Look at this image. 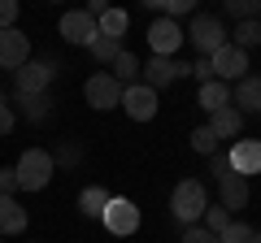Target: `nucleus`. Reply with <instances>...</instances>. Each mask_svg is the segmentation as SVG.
<instances>
[{
	"instance_id": "f257e3e1",
	"label": "nucleus",
	"mask_w": 261,
	"mask_h": 243,
	"mask_svg": "<svg viewBox=\"0 0 261 243\" xmlns=\"http://www.w3.org/2000/svg\"><path fill=\"white\" fill-rule=\"evenodd\" d=\"M53 169H57L53 152L27 148V152H22V161L13 165V174H18V191H44L48 183H53Z\"/></svg>"
},
{
	"instance_id": "f03ea898",
	"label": "nucleus",
	"mask_w": 261,
	"mask_h": 243,
	"mask_svg": "<svg viewBox=\"0 0 261 243\" xmlns=\"http://www.w3.org/2000/svg\"><path fill=\"white\" fill-rule=\"evenodd\" d=\"M209 208V196H205V183H196V178H183L170 196V213L178 217L183 226H196V217H205Z\"/></svg>"
},
{
	"instance_id": "7ed1b4c3",
	"label": "nucleus",
	"mask_w": 261,
	"mask_h": 243,
	"mask_svg": "<svg viewBox=\"0 0 261 243\" xmlns=\"http://www.w3.org/2000/svg\"><path fill=\"white\" fill-rule=\"evenodd\" d=\"M183 35L192 39V48L200 56H214L218 48H226V31H222V18H218V13H192V22H187Z\"/></svg>"
},
{
	"instance_id": "20e7f679",
	"label": "nucleus",
	"mask_w": 261,
	"mask_h": 243,
	"mask_svg": "<svg viewBox=\"0 0 261 243\" xmlns=\"http://www.w3.org/2000/svg\"><path fill=\"white\" fill-rule=\"evenodd\" d=\"M187 74H192L187 61H174V56H148V66L140 70V83L152 87V92H161V87L178 83V78H187Z\"/></svg>"
},
{
	"instance_id": "39448f33",
	"label": "nucleus",
	"mask_w": 261,
	"mask_h": 243,
	"mask_svg": "<svg viewBox=\"0 0 261 243\" xmlns=\"http://www.w3.org/2000/svg\"><path fill=\"white\" fill-rule=\"evenodd\" d=\"M53 74H57V61H48V56L44 61H27L22 70H13V92L18 96H44Z\"/></svg>"
},
{
	"instance_id": "423d86ee",
	"label": "nucleus",
	"mask_w": 261,
	"mask_h": 243,
	"mask_svg": "<svg viewBox=\"0 0 261 243\" xmlns=\"http://www.w3.org/2000/svg\"><path fill=\"white\" fill-rule=\"evenodd\" d=\"M96 35H100V26H96V18H92L87 9H70V13H61V39H65V44L92 48Z\"/></svg>"
},
{
	"instance_id": "0eeeda50",
	"label": "nucleus",
	"mask_w": 261,
	"mask_h": 243,
	"mask_svg": "<svg viewBox=\"0 0 261 243\" xmlns=\"http://www.w3.org/2000/svg\"><path fill=\"white\" fill-rule=\"evenodd\" d=\"M122 92H126V87H122L109 70H100V74H92L83 83V96H87L92 109H113V104H122Z\"/></svg>"
},
{
	"instance_id": "6e6552de",
	"label": "nucleus",
	"mask_w": 261,
	"mask_h": 243,
	"mask_svg": "<svg viewBox=\"0 0 261 243\" xmlns=\"http://www.w3.org/2000/svg\"><path fill=\"white\" fill-rule=\"evenodd\" d=\"M209 66H214L218 83H240V78H248V52H240L235 44H226V48H218V52L209 56Z\"/></svg>"
},
{
	"instance_id": "1a4fd4ad",
	"label": "nucleus",
	"mask_w": 261,
	"mask_h": 243,
	"mask_svg": "<svg viewBox=\"0 0 261 243\" xmlns=\"http://www.w3.org/2000/svg\"><path fill=\"white\" fill-rule=\"evenodd\" d=\"M183 26H178L174 18H157V22H148V48H152V56H174L178 48H183Z\"/></svg>"
},
{
	"instance_id": "9d476101",
	"label": "nucleus",
	"mask_w": 261,
	"mask_h": 243,
	"mask_svg": "<svg viewBox=\"0 0 261 243\" xmlns=\"http://www.w3.org/2000/svg\"><path fill=\"white\" fill-rule=\"evenodd\" d=\"M100 222L109 226V234H135L140 230V208L130 204V200H122V196H109Z\"/></svg>"
},
{
	"instance_id": "9b49d317",
	"label": "nucleus",
	"mask_w": 261,
	"mask_h": 243,
	"mask_svg": "<svg viewBox=\"0 0 261 243\" xmlns=\"http://www.w3.org/2000/svg\"><path fill=\"white\" fill-rule=\"evenodd\" d=\"M27 61H31V39L18 26L0 31V70H22Z\"/></svg>"
},
{
	"instance_id": "f8f14e48",
	"label": "nucleus",
	"mask_w": 261,
	"mask_h": 243,
	"mask_svg": "<svg viewBox=\"0 0 261 243\" xmlns=\"http://www.w3.org/2000/svg\"><path fill=\"white\" fill-rule=\"evenodd\" d=\"M226 161H231V169L240 178L261 174V139H235L231 152H226Z\"/></svg>"
},
{
	"instance_id": "ddd939ff",
	"label": "nucleus",
	"mask_w": 261,
	"mask_h": 243,
	"mask_svg": "<svg viewBox=\"0 0 261 243\" xmlns=\"http://www.w3.org/2000/svg\"><path fill=\"white\" fill-rule=\"evenodd\" d=\"M122 109H126L135 122H152V117H157V92L144 87V83L126 87V92H122Z\"/></svg>"
},
{
	"instance_id": "4468645a",
	"label": "nucleus",
	"mask_w": 261,
	"mask_h": 243,
	"mask_svg": "<svg viewBox=\"0 0 261 243\" xmlns=\"http://www.w3.org/2000/svg\"><path fill=\"white\" fill-rule=\"evenodd\" d=\"M218 200H222L226 213H231V208H244V204H248V178H240L235 169L222 174V178H218Z\"/></svg>"
},
{
	"instance_id": "2eb2a0df",
	"label": "nucleus",
	"mask_w": 261,
	"mask_h": 243,
	"mask_svg": "<svg viewBox=\"0 0 261 243\" xmlns=\"http://www.w3.org/2000/svg\"><path fill=\"white\" fill-rule=\"evenodd\" d=\"M231 104L240 113H261V74H248L231 87Z\"/></svg>"
},
{
	"instance_id": "dca6fc26",
	"label": "nucleus",
	"mask_w": 261,
	"mask_h": 243,
	"mask_svg": "<svg viewBox=\"0 0 261 243\" xmlns=\"http://www.w3.org/2000/svg\"><path fill=\"white\" fill-rule=\"evenodd\" d=\"M209 131L218 135V139H235V135L244 131V113L235 109V104H226V109H218V113H209V122H205Z\"/></svg>"
},
{
	"instance_id": "f3484780",
	"label": "nucleus",
	"mask_w": 261,
	"mask_h": 243,
	"mask_svg": "<svg viewBox=\"0 0 261 243\" xmlns=\"http://www.w3.org/2000/svg\"><path fill=\"white\" fill-rule=\"evenodd\" d=\"M9 109L18 113V117H27V122H44L48 109H53V100H48V92H44V96H18V92H13Z\"/></svg>"
},
{
	"instance_id": "a211bd4d",
	"label": "nucleus",
	"mask_w": 261,
	"mask_h": 243,
	"mask_svg": "<svg viewBox=\"0 0 261 243\" xmlns=\"http://www.w3.org/2000/svg\"><path fill=\"white\" fill-rule=\"evenodd\" d=\"M27 208L18 204V200L13 196H0V234H22L27 230Z\"/></svg>"
},
{
	"instance_id": "6ab92c4d",
	"label": "nucleus",
	"mask_w": 261,
	"mask_h": 243,
	"mask_svg": "<svg viewBox=\"0 0 261 243\" xmlns=\"http://www.w3.org/2000/svg\"><path fill=\"white\" fill-rule=\"evenodd\" d=\"M140 70H144V61H140L135 52H126V48H122V52H118V61L109 66V74L118 78L122 87H135V83H140Z\"/></svg>"
},
{
	"instance_id": "aec40b11",
	"label": "nucleus",
	"mask_w": 261,
	"mask_h": 243,
	"mask_svg": "<svg viewBox=\"0 0 261 243\" xmlns=\"http://www.w3.org/2000/svg\"><path fill=\"white\" fill-rule=\"evenodd\" d=\"M196 100H200V109H205V113H218V109H226V104H231V87L214 78V83H205L200 92H196Z\"/></svg>"
},
{
	"instance_id": "412c9836",
	"label": "nucleus",
	"mask_w": 261,
	"mask_h": 243,
	"mask_svg": "<svg viewBox=\"0 0 261 243\" xmlns=\"http://www.w3.org/2000/svg\"><path fill=\"white\" fill-rule=\"evenodd\" d=\"M96 26H100L105 39H122L126 26H130V18H126V9H105L100 18H96Z\"/></svg>"
},
{
	"instance_id": "4be33fe9",
	"label": "nucleus",
	"mask_w": 261,
	"mask_h": 243,
	"mask_svg": "<svg viewBox=\"0 0 261 243\" xmlns=\"http://www.w3.org/2000/svg\"><path fill=\"white\" fill-rule=\"evenodd\" d=\"M105 204H109V191H105V187H83V191H79V213H83V217H100Z\"/></svg>"
},
{
	"instance_id": "5701e85b",
	"label": "nucleus",
	"mask_w": 261,
	"mask_h": 243,
	"mask_svg": "<svg viewBox=\"0 0 261 243\" xmlns=\"http://www.w3.org/2000/svg\"><path fill=\"white\" fill-rule=\"evenodd\" d=\"M226 44H235L240 52H248V48H261V22H257V18H252V22H240V26H235V35L226 39Z\"/></svg>"
},
{
	"instance_id": "b1692460",
	"label": "nucleus",
	"mask_w": 261,
	"mask_h": 243,
	"mask_svg": "<svg viewBox=\"0 0 261 243\" xmlns=\"http://www.w3.org/2000/svg\"><path fill=\"white\" fill-rule=\"evenodd\" d=\"M87 52H92L100 66H113V61H118V52H122V39H105V35H96V44L87 48Z\"/></svg>"
},
{
	"instance_id": "393cba45",
	"label": "nucleus",
	"mask_w": 261,
	"mask_h": 243,
	"mask_svg": "<svg viewBox=\"0 0 261 243\" xmlns=\"http://www.w3.org/2000/svg\"><path fill=\"white\" fill-rule=\"evenodd\" d=\"M192 148L200 152V157H214V152H218V135L209 131V126H196V131H192Z\"/></svg>"
},
{
	"instance_id": "a878e982",
	"label": "nucleus",
	"mask_w": 261,
	"mask_h": 243,
	"mask_svg": "<svg viewBox=\"0 0 261 243\" xmlns=\"http://www.w3.org/2000/svg\"><path fill=\"white\" fill-rule=\"evenodd\" d=\"M152 9H161V18H183V13H192V0H148Z\"/></svg>"
},
{
	"instance_id": "bb28decb",
	"label": "nucleus",
	"mask_w": 261,
	"mask_h": 243,
	"mask_svg": "<svg viewBox=\"0 0 261 243\" xmlns=\"http://www.w3.org/2000/svg\"><path fill=\"white\" fill-rule=\"evenodd\" d=\"M226 226H231V213H226L222 204H218V208L209 204V208H205V230H209V234H222Z\"/></svg>"
},
{
	"instance_id": "cd10ccee",
	"label": "nucleus",
	"mask_w": 261,
	"mask_h": 243,
	"mask_svg": "<svg viewBox=\"0 0 261 243\" xmlns=\"http://www.w3.org/2000/svg\"><path fill=\"white\" fill-rule=\"evenodd\" d=\"M226 13L240 18V22H252V18L261 13V5H257V0H226Z\"/></svg>"
},
{
	"instance_id": "c85d7f7f",
	"label": "nucleus",
	"mask_w": 261,
	"mask_h": 243,
	"mask_svg": "<svg viewBox=\"0 0 261 243\" xmlns=\"http://www.w3.org/2000/svg\"><path fill=\"white\" fill-rule=\"evenodd\" d=\"M218 243H252V226H244V222H231L222 234H218Z\"/></svg>"
},
{
	"instance_id": "c756f323",
	"label": "nucleus",
	"mask_w": 261,
	"mask_h": 243,
	"mask_svg": "<svg viewBox=\"0 0 261 243\" xmlns=\"http://www.w3.org/2000/svg\"><path fill=\"white\" fill-rule=\"evenodd\" d=\"M18 26V0H0V31Z\"/></svg>"
},
{
	"instance_id": "7c9ffc66",
	"label": "nucleus",
	"mask_w": 261,
	"mask_h": 243,
	"mask_svg": "<svg viewBox=\"0 0 261 243\" xmlns=\"http://www.w3.org/2000/svg\"><path fill=\"white\" fill-rule=\"evenodd\" d=\"M183 243H218V234H209L205 226H187V230H183Z\"/></svg>"
},
{
	"instance_id": "2f4dec72",
	"label": "nucleus",
	"mask_w": 261,
	"mask_h": 243,
	"mask_svg": "<svg viewBox=\"0 0 261 243\" xmlns=\"http://www.w3.org/2000/svg\"><path fill=\"white\" fill-rule=\"evenodd\" d=\"M192 78H196L200 87H205V83H214V66H209V56H200V61L192 66Z\"/></svg>"
},
{
	"instance_id": "473e14b6",
	"label": "nucleus",
	"mask_w": 261,
	"mask_h": 243,
	"mask_svg": "<svg viewBox=\"0 0 261 243\" xmlns=\"http://www.w3.org/2000/svg\"><path fill=\"white\" fill-rule=\"evenodd\" d=\"M209 174H214V183L222 174H231V161H226V152H214V157H209Z\"/></svg>"
},
{
	"instance_id": "72a5a7b5",
	"label": "nucleus",
	"mask_w": 261,
	"mask_h": 243,
	"mask_svg": "<svg viewBox=\"0 0 261 243\" xmlns=\"http://www.w3.org/2000/svg\"><path fill=\"white\" fill-rule=\"evenodd\" d=\"M13 191H18V174L5 165V169H0V196H13Z\"/></svg>"
},
{
	"instance_id": "f704fd0d",
	"label": "nucleus",
	"mask_w": 261,
	"mask_h": 243,
	"mask_svg": "<svg viewBox=\"0 0 261 243\" xmlns=\"http://www.w3.org/2000/svg\"><path fill=\"white\" fill-rule=\"evenodd\" d=\"M13 126H18V113H13V109H9V100H5V104H0V135H9Z\"/></svg>"
},
{
	"instance_id": "c9c22d12",
	"label": "nucleus",
	"mask_w": 261,
	"mask_h": 243,
	"mask_svg": "<svg viewBox=\"0 0 261 243\" xmlns=\"http://www.w3.org/2000/svg\"><path fill=\"white\" fill-rule=\"evenodd\" d=\"M79 157H83V148H79V143H65V148H61V152H57V157H53V161H61V165H74V161H79Z\"/></svg>"
},
{
	"instance_id": "e433bc0d",
	"label": "nucleus",
	"mask_w": 261,
	"mask_h": 243,
	"mask_svg": "<svg viewBox=\"0 0 261 243\" xmlns=\"http://www.w3.org/2000/svg\"><path fill=\"white\" fill-rule=\"evenodd\" d=\"M252 243H261V230H252Z\"/></svg>"
},
{
	"instance_id": "4c0bfd02",
	"label": "nucleus",
	"mask_w": 261,
	"mask_h": 243,
	"mask_svg": "<svg viewBox=\"0 0 261 243\" xmlns=\"http://www.w3.org/2000/svg\"><path fill=\"white\" fill-rule=\"evenodd\" d=\"M0 104H5V92H0Z\"/></svg>"
},
{
	"instance_id": "58836bf2",
	"label": "nucleus",
	"mask_w": 261,
	"mask_h": 243,
	"mask_svg": "<svg viewBox=\"0 0 261 243\" xmlns=\"http://www.w3.org/2000/svg\"><path fill=\"white\" fill-rule=\"evenodd\" d=\"M257 22H261V13H257Z\"/></svg>"
}]
</instances>
